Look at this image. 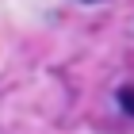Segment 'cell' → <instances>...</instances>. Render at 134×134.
Here are the masks:
<instances>
[{
	"label": "cell",
	"instance_id": "obj_1",
	"mask_svg": "<svg viewBox=\"0 0 134 134\" xmlns=\"http://www.w3.org/2000/svg\"><path fill=\"white\" fill-rule=\"evenodd\" d=\"M119 103H123V111H126V115H134V84H126L123 92H119Z\"/></svg>",
	"mask_w": 134,
	"mask_h": 134
}]
</instances>
